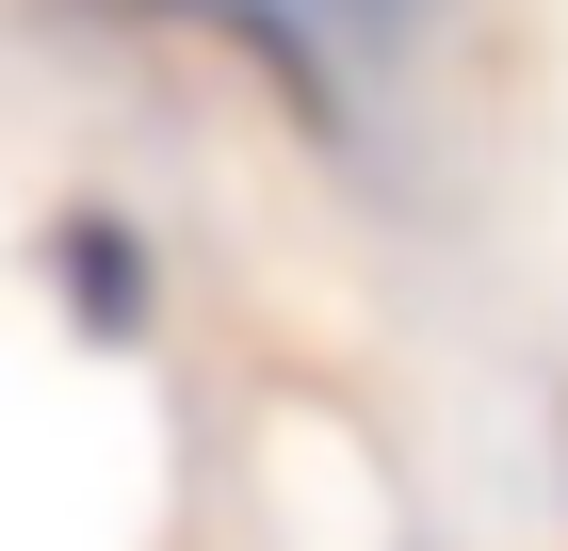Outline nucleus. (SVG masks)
Here are the masks:
<instances>
[{
  "mask_svg": "<svg viewBox=\"0 0 568 551\" xmlns=\"http://www.w3.org/2000/svg\"><path fill=\"white\" fill-rule=\"evenodd\" d=\"M33 293L65 308V340L146 357L163 340V244H146V212L131 195H49L33 212Z\"/></svg>",
  "mask_w": 568,
  "mask_h": 551,
  "instance_id": "obj_1",
  "label": "nucleus"
},
{
  "mask_svg": "<svg viewBox=\"0 0 568 551\" xmlns=\"http://www.w3.org/2000/svg\"><path fill=\"white\" fill-rule=\"evenodd\" d=\"M195 17H212V33H244V49H276V65L308 82V65H325V33H342L357 0H195Z\"/></svg>",
  "mask_w": 568,
  "mask_h": 551,
  "instance_id": "obj_2",
  "label": "nucleus"
}]
</instances>
